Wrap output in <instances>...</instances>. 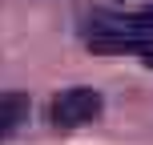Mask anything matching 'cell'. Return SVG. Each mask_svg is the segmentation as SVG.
<instances>
[{
	"instance_id": "2",
	"label": "cell",
	"mask_w": 153,
	"mask_h": 145,
	"mask_svg": "<svg viewBox=\"0 0 153 145\" xmlns=\"http://www.w3.org/2000/svg\"><path fill=\"white\" fill-rule=\"evenodd\" d=\"M89 48L101 57H121V53H145V36H141V28L133 24V28H101L89 36Z\"/></svg>"
},
{
	"instance_id": "1",
	"label": "cell",
	"mask_w": 153,
	"mask_h": 145,
	"mask_svg": "<svg viewBox=\"0 0 153 145\" xmlns=\"http://www.w3.org/2000/svg\"><path fill=\"white\" fill-rule=\"evenodd\" d=\"M101 109H105V101H101L97 89H89V85H73V89H65V93L53 97L48 117H53L56 129H81V125L97 121Z\"/></svg>"
},
{
	"instance_id": "5",
	"label": "cell",
	"mask_w": 153,
	"mask_h": 145,
	"mask_svg": "<svg viewBox=\"0 0 153 145\" xmlns=\"http://www.w3.org/2000/svg\"><path fill=\"white\" fill-rule=\"evenodd\" d=\"M145 61H149V65H153V48H145Z\"/></svg>"
},
{
	"instance_id": "4",
	"label": "cell",
	"mask_w": 153,
	"mask_h": 145,
	"mask_svg": "<svg viewBox=\"0 0 153 145\" xmlns=\"http://www.w3.org/2000/svg\"><path fill=\"white\" fill-rule=\"evenodd\" d=\"M133 24H137V28H153V8H145V12H141Z\"/></svg>"
},
{
	"instance_id": "3",
	"label": "cell",
	"mask_w": 153,
	"mask_h": 145,
	"mask_svg": "<svg viewBox=\"0 0 153 145\" xmlns=\"http://www.w3.org/2000/svg\"><path fill=\"white\" fill-rule=\"evenodd\" d=\"M24 117H28V97L24 93H0V145L20 129Z\"/></svg>"
}]
</instances>
